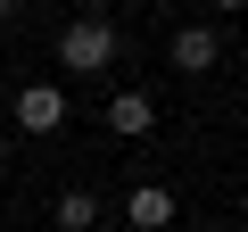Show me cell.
Returning <instances> with one entry per match:
<instances>
[{
    "label": "cell",
    "instance_id": "1",
    "mask_svg": "<svg viewBox=\"0 0 248 232\" xmlns=\"http://www.w3.org/2000/svg\"><path fill=\"white\" fill-rule=\"evenodd\" d=\"M116 58H124V33L108 17H66L58 25V66L66 75H108Z\"/></svg>",
    "mask_w": 248,
    "mask_h": 232
},
{
    "label": "cell",
    "instance_id": "2",
    "mask_svg": "<svg viewBox=\"0 0 248 232\" xmlns=\"http://www.w3.org/2000/svg\"><path fill=\"white\" fill-rule=\"evenodd\" d=\"M9 116H17V133H33V141H42V133H58V125H66V91H58V83H17Z\"/></svg>",
    "mask_w": 248,
    "mask_h": 232
},
{
    "label": "cell",
    "instance_id": "3",
    "mask_svg": "<svg viewBox=\"0 0 248 232\" xmlns=\"http://www.w3.org/2000/svg\"><path fill=\"white\" fill-rule=\"evenodd\" d=\"M166 66H174V75H215V66H223V33H215V25H182V33L166 42Z\"/></svg>",
    "mask_w": 248,
    "mask_h": 232
},
{
    "label": "cell",
    "instance_id": "4",
    "mask_svg": "<svg viewBox=\"0 0 248 232\" xmlns=\"http://www.w3.org/2000/svg\"><path fill=\"white\" fill-rule=\"evenodd\" d=\"M174 215H182V199L166 182H133V191H124V224H133V232H166Z\"/></svg>",
    "mask_w": 248,
    "mask_h": 232
},
{
    "label": "cell",
    "instance_id": "5",
    "mask_svg": "<svg viewBox=\"0 0 248 232\" xmlns=\"http://www.w3.org/2000/svg\"><path fill=\"white\" fill-rule=\"evenodd\" d=\"M99 125H108L116 141H149V133H157V99H149V91H116Z\"/></svg>",
    "mask_w": 248,
    "mask_h": 232
},
{
    "label": "cell",
    "instance_id": "6",
    "mask_svg": "<svg viewBox=\"0 0 248 232\" xmlns=\"http://www.w3.org/2000/svg\"><path fill=\"white\" fill-rule=\"evenodd\" d=\"M50 224H58V232H91V224H99V191H83V182H66V191L50 199Z\"/></svg>",
    "mask_w": 248,
    "mask_h": 232
},
{
    "label": "cell",
    "instance_id": "7",
    "mask_svg": "<svg viewBox=\"0 0 248 232\" xmlns=\"http://www.w3.org/2000/svg\"><path fill=\"white\" fill-rule=\"evenodd\" d=\"M17 17H25V0H0V25H17Z\"/></svg>",
    "mask_w": 248,
    "mask_h": 232
},
{
    "label": "cell",
    "instance_id": "8",
    "mask_svg": "<svg viewBox=\"0 0 248 232\" xmlns=\"http://www.w3.org/2000/svg\"><path fill=\"white\" fill-rule=\"evenodd\" d=\"M207 9H215V17H240V9H248V0H207Z\"/></svg>",
    "mask_w": 248,
    "mask_h": 232
},
{
    "label": "cell",
    "instance_id": "9",
    "mask_svg": "<svg viewBox=\"0 0 248 232\" xmlns=\"http://www.w3.org/2000/svg\"><path fill=\"white\" fill-rule=\"evenodd\" d=\"M0 174H9V133H0Z\"/></svg>",
    "mask_w": 248,
    "mask_h": 232
},
{
    "label": "cell",
    "instance_id": "10",
    "mask_svg": "<svg viewBox=\"0 0 248 232\" xmlns=\"http://www.w3.org/2000/svg\"><path fill=\"white\" fill-rule=\"evenodd\" d=\"M207 232H223V224H207Z\"/></svg>",
    "mask_w": 248,
    "mask_h": 232
}]
</instances>
